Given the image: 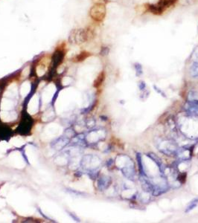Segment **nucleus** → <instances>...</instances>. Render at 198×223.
Listing matches in <instances>:
<instances>
[{"label":"nucleus","mask_w":198,"mask_h":223,"mask_svg":"<svg viewBox=\"0 0 198 223\" xmlns=\"http://www.w3.org/2000/svg\"><path fill=\"white\" fill-rule=\"evenodd\" d=\"M11 144H13V146L17 147H22V145L25 144V141L23 140V138L19 136H17V137H14L13 138H11Z\"/></svg>","instance_id":"obj_20"},{"label":"nucleus","mask_w":198,"mask_h":223,"mask_svg":"<svg viewBox=\"0 0 198 223\" xmlns=\"http://www.w3.org/2000/svg\"><path fill=\"white\" fill-rule=\"evenodd\" d=\"M72 81V80L71 79L70 77H64L62 80V83H63V85H68L69 83H71Z\"/></svg>","instance_id":"obj_27"},{"label":"nucleus","mask_w":198,"mask_h":223,"mask_svg":"<svg viewBox=\"0 0 198 223\" xmlns=\"http://www.w3.org/2000/svg\"><path fill=\"white\" fill-rule=\"evenodd\" d=\"M11 163L15 166V167L18 168H22L26 165L24 162V160L22 158L21 154L19 152H14L13 153H11L9 156Z\"/></svg>","instance_id":"obj_7"},{"label":"nucleus","mask_w":198,"mask_h":223,"mask_svg":"<svg viewBox=\"0 0 198 223\" xmlns=\"http://www.w3.org/2000/svg\"><path fill=\"white\" fill-rule=\"evenodd\" d=\"M32 147H28L26 150V154L28 156V160L30 161V162L32 164H33L34 162H37V156H36V153L34 152V150L32 149Z\"/></svg>","instance_id":"obj_17"},{"label":"nucleus","mask_w":198,"mask_h":223,"mask_svg":"<svg viewBox=\"0 0 198 223\" xmlns=\"http://www.w3.org/2000/svg\"><path fill=\"white\" fill-rule=\"evenodd\" d=\"M56 91V87L54 84H49L47 86V88L45 89V91L43 92L42 95V100L43 103H47L50 102L52 98L54 96V93Z\"/></svg>","instance_id":"obj_6"},{"label":"nucleus","mask_w":198,"mask_h":223,"mask_svg":"<svg viewBox=\"0 0 198 223\" xmlns=\"http://www.w3.org/2000/svg\"><path fill=\"white\" fill-rule=\"evenodd\" d=\"M87 159L86 163L87 164H86V165L87 166V167H90L92 169L97 168L101 164V160L97 156H93V157L88 156L87 157Z\"/></svg>","instance_id":"obj_15"},{"label":"nucleus","mask_w":198,"mask_h":223,"mask_svg":"<svg viewBox=\"0 0 198 223\" xmlns=\"http://www.w3.org/2000/svg\"><path fill=\"white\" fill-rule=\"evenodd\" d=\"M185 109L189 115L198 116V103L195 100H190L185 105Z\"/></svg>","instance_id":"obj_13"},{"label":"nucleus","mask_w":198,"mask_h":223,"mask_svg":"<svg viewBox=\"0 0 198 223\" xmlns=\"http://www.w3.org/2000/svg\"><path fill=\"white\" fill-rule=\"evenodd\" d=\"M115 164L128 179L131 181L135 179V166H134L133 162L129 156L127 155H119L115 159Z\"/></svg>","instance_id":"obj_2"},{"label":"nucleus","mask_w":198,"mask_h":223,"mask_svg":"<svg viewBox=\"0 0 198 223\" xmlns=\"http://www.w3.org/2000/svg\"><path fill=\"white\" fill-rule=\"evenodd\" d=\"M135 69L136 71L137 75H141L142 74V66H141L140 64H136L135 65Z\"/></svg>","instance_id":"obj_28"},{"label":"nucleus","mask_w":198,"mask_h":223,"mask_svg":"<svg viewBox=\"0 0 198 223\" xmlns=\"http://www.w3.org/2000/svg\"><path fill=\"white\" fill-rule=\"evenodd\" d=\"M17 94V87L16 84H12L7 88V91L5 92V95L10 97H13Z\"/></svg>","instance_id":"obj_16"},{"label":"nucleus","mask_w":198,"mask_h":223,"mask_svg":"<svg viewBox=\"0 0 198 223\" xmlns=\"http://www.w3.org/2000/svg\"><path fill=\"white\" fill-rule=\"evenodd\" d=\"M37 74L39 77L43 76V74H45V69H43L41 65H39V66L37 68Z\"/></svg>","instance_id":"obj_26"},{"label":"nucleus","mask_w":198,"mask_h":223,"mask_svg":"<svg viewBox=\"0 0 198 223\" xmlns=\"http://www.w3.org/2000/svg\"><path fill=\"white\" fill-rule=\"evenodd\" d=\"M0 118L4 122H10V121H15L17 118V115L15 112H7L6 111H2L0 113Z\"/></svg>","instance_id":"obj_14"},{"label":"nucleus","mask_w":198,"mask_h":223,"mask_svg":"<svg viewBox=\"0 0 198 223\" xmlns=\"http://www.w3.org/2000/svg\"><path fill=\"white\" fill-rule=\"evenodd\" d=\"M39 109V97L38 95H34L28 105V112L31 115H34L38 112Z\"/></svg>","instance_id":"obj_9"},{"label":"nucleus","mask_w":198,"mask_h":223,"mask_svg":"<svg viewBox=\"0 0 198 223\" xmlns=\"http://www.w3.org/2000/svg\"><path fill=\"white\" fill-rule=\"evenodd\" d=\"M140 181L142 188L144 192L149 193L153 192L154 185L152 184V182L147 178L146 176H140Z\"/></svg>","instance_id":"obj_11"},{"label":"nucleus","mask_w":198,"mask_h":223,"mask_svg":"<svg viewBox=\"0 0 198 223\" xmlns=\"http://www.w3.org/2000/svg\"><path fill=\"white\" fill-rule=\"evenodd\" d=\"M30 73V68L29 67H26V68H25V69L23 71H22V77H27L29 74Z\"/></svg>","instance_id":"obj_29"},{"label":"nucleus","mask_w":198,"mask_h":223,"mask_svg":"<svg viewBox=\"0 0 198 223\" xmlns=\"http://www.w3.org/2000/svg\"><path fill=\"white\" fill-rule=\"evenodd\" d=\"M105 7L102 5H96L91 9V16L97 20H101L105 16Z\"/></svg>","instance_id":"obj_5"},{"label":"nucleus","mask_w":198,"mask_h":223,"mask_svg":"<svg viewBox=\"0 0 198 223\" xmlns=\"http://www.w3.org/2000/svg\"><path fill=\"white\" fill-rule=\"evenodd\" d=\"M106 132L104 130H98L97 132H91L87 136V141L89 143L97 142L101 138H104Z\"/></svg>","instance_id":"obj_10"},{"label":"nucleus","mask_w":198,"mask_h":223,"mask_svg":"<svg viewBox=\"0 0 198 223\" xmlns=\"http://www.w3.org/2000/svg\"><path fill=\"white\" fill-rule=\"evenodd\" d=\"M56 163L59 164V165H64L66 164V159L64 157L60 156L56 158Z\"/></svg>","instance_id":"obj_25"},{"label":"nucleus","mask_w":198,"mask_h":223,"mask_svg":"<svg viewBox=\"0 0 198 223\" xmlns=\"http://www.w3.org/2000/svg\"><path fill=\"white\" fill-rule=\"evenodd\" d=\"M136 160L137 163H138V166H139V170L140 176H147V174L145 173V170H144V167H143L142 159V156H141L140 153H136Z\"/></svg>","instance_id":"obj_19"},{"label":"nucleus","mask_w":198,"mask_h":223,"mask_svg":"<svg viewBox=\"0 0 198 223\" xmlns=\"http://www.w3.org/2000/svg\"><path fill=\"white\" fill-rule=\"evenodd\" d=\"M147 156L149 157V158H150V159H151L152 161H153V162H154V163L158 166V168H159L160 173H161L163 176V175H164V173H165V168H166V167L164 166L162 162V160L160 159L156 155L153 153V152H149V153H148V154H147Z\"/></svg>","instance_id":"obj_12"},{"label":"nucleus","mask_w":198,"mask_h":223,"mask_svg":"<svg viewBox=\"0 0 198 223\" xmlns=\"http://www.w3.org/2000/svg\"><path fill=\"white\" fill-rule=\"evenodd\" d=\"M197 204H198V198L193 199L191 202H190V204H189V206L187 207V208H186L185 212H186V213H189V211H191V210H193L194 208H196Z\"/></svg>","instance_id":"obj_23"},{"label":"nucleus","mask_w":198,"mask_h":223,"mask_svg":"<svg viewBox=\"0 0 198 223\" xmlns=\"http://www.w3.org/2000/svg\"><path fill=\"white\" fill-rule=\"evenodd\" d=\"M31 91V85L29 82H25L21 87V95L22 97L28 95V93Z\"/></svg>","instance_id":"obj_21"},{"label":"nucleus","mask_w":198,"mask_h":223,"mask_svg":"<svg viewBox=\"0 0 198 223\" xmlns=\"http://www.w3.org/2000/svg\"><path fill=\"white\" fill-rule=\"evenodd\" d=\"M63 132V129L57 124H51L46 126L44 132L42 134V140L48 141L60 136Z\"/></svg>","instance_id":"obj_4"},{"label":"nucleus","mask_w":198,"mask_h":223,"mask_svg":"<svg viewBox=\"0 0 198 223\" xmlns=\"http://www.w3.org/2000/svg\"><path fill=\"white\" fill-rule=\"evenodd\" d=\"M193 58L195 59V62H198V48L196 49V51L194 53V55H193Z\"/></svg>","instance_id":"obj_30"},{"label":"nucleus","mask_w":198,"mask_h":223,"mask_svg":"<svg viewBox=\"0 0 198 223\" xmlns=\"http://www.w3.org/2000/svg\"><path fill=\"white\" fill-rule=\"evenodd\" d=\"M190 74L193 77H198V62H195L190 69Z\"/></svg>","instance_id":"obj_22"},{"label":"nucleus","mask_w":198,"mask_h":223,"mask_svg":"<svg viewBox=\"0 0 198 223\" xmlns=\"http://www.w3.org/2000/svg\"><path fill=\"white\" fill-rule=\"evenodd\" d=\"M145 86H146V85H145V83H144V82L142 81L141 82L139 85V89H140V90H144V89H145Z\"/></svg>","instance_id":"obj_31"},{"label":"nucleus","mask_w":198,"mask_h":223,"mask_svg":"<svg viewBox=\"0 0 198 223\" xmlns=\"http://www.w3.org/2000/svg\"><path fill=\"white\" fill-rule=\"evenodd\" d=\"M158 150L167 156H173L176 154L179 148L177 143L172 139H162L156 144Z\"/></svg>","instance_id":"obj_3"},{"label":"nucleus","mask_w":198,"mask_h":223,"mask_svg":"<svg viewBox=\"0 0 198 223\" xmlns=\"http://www.w3.org/2000/svg\"><path fill=\"white\" fill-rule=\"evenodd\" d=\"M13 106H14V104L11 100L5 98L2 100V102H1V109H5V111L10 110L13 107Z\"/></svg>","instance_id":"obj_18"},{"label":"nucleus","mask_w":198,"mask_h":223,"mask_svg":"<svg viewBox=\"0 0 198 223\" xmlns=\"http://www.w3.org/2000/svg\"><path fill=\"white\" fill-rule=\"evenodd\" d=\"M53 117H54V114H53V112L50 110V111L48 112H46V113L43 115V121H49V120H51Z\"/></svg>","instance_id":"obj_24"},{"label":"nucleus","mask_w":198,"mask_h":223,"mask_svg":"<svg viewBox=\"0 0 198 223\" xmlns=\"http://www.w3.org/2000/svg\"><path fill=\"white\" fill-rule=\"evenodd\" d=\"M175 155L178 158L179 161H189L191 158L192 151H191V148L183 147V148L178 149Z\"/></svg>","instance_id":"obj_8"},{"label":"nucleus","mask_w":198,"mask_h":223,"mask_svg":"<svg viewBox=\"0 0 198 223\" xmlns=\"http://www.w3.org/2000/svg\"><path fill=\"white\" fill-rule=\"evenodd\" d=\"M181 132L188 138H198V116L190 115L180 121Z\"/></svg>","instance_id":"obj_1"}]
</instances>
